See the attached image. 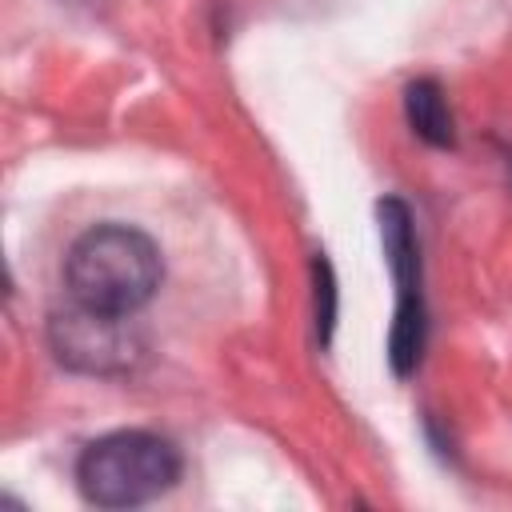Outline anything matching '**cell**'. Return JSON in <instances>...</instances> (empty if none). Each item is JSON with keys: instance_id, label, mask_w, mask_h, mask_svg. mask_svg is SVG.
<instances>
[{"instance_id": "1", "label": "cell", "mask_w": 512, "mask_h": 512, "mask_svg": "<svg viewBox=\"0 0 512 512\" xmlns=\"http://www.w3.org/2000/svg\"><path fill=\"white\" fill-rule=\"evenodd\" d=\"M64 280L76 304L112 316H132L156 296L164 280V260L152 236H144L140 228L96 224L68 248Z\"/></svg>"}, {"instance_id": "2", "label": "cell", "mask_w": 512, "mask_h": 512, "mask_svg": "<svg viewBox=\"0 0 512 512\" xmlns=\"http://www.w3.org/2000/svg\"><path fill=\"white\" fill-rule=\"evenodd\" d=\"M180 480V452L156 432H108L76 460V484L96 508H136Z\"/></svg>"}, {"instance_id": "3", "label": "cell", "mask_w": 512, "mask_h": 512, "mask_svg": "<svg viewBox=\"0 0 512 512\" xmlns=\"http://www.w3.org/2000/svg\"><path fill=\"white\" fill-rule=\"evenodd\" d=\"M380 216V240L384 256L396 280V320L388 336V360L396 376H408L420 364L424 352V292H420V252H416V232H412V212L404 200L384 196L376 204Z\"/></svg>"}, {"instance_id": "4", "label": "cell", "mask_w": 512, "mask_h": 512, "mask_svg": "<svg viewBox=\"0 0 512 512\" xmlns=\"http://www.w3.org/2000/svg\"><path fill=\"white\" fill-rule=\"evenodd\" d=\"M48 344L60 364H68L76 372H96V376L128 372L140 356V336L128 324V316L96 312L76 300H72V308L56 312L48 320Z\"/></svg>"}, {"instance_id": "5", "label": "cell", "mask_w": 512, "mask_h": 512, "mask_svg": "<svg viewBox=\"0 0 512 512\" xmlns=\"http://www.w3.org/2000/svg\"><path fill=\"white\" fill-rule=\"evenodd\" d=\"M404 112H408V124L420 140H428L436 148H452V140H456L452 112H448V100H444L436 80H412L404 88Z\"/></svg>"}, {"instance_id": "6", "label": "cell", "mask_w": 512, "mask_h": 512, "mask_svg": "<svg viewBox=\"0 0 512 512\" xmlns=\"http://www.w3.org/2000/svg\"><path fill=\"white\" fill-rule=\"evenodd\" d=\"M316 328H320V340L328 344L332 336V316H336V292H332V268L324 256H316Z\"/></svg>"}]
</instances>
